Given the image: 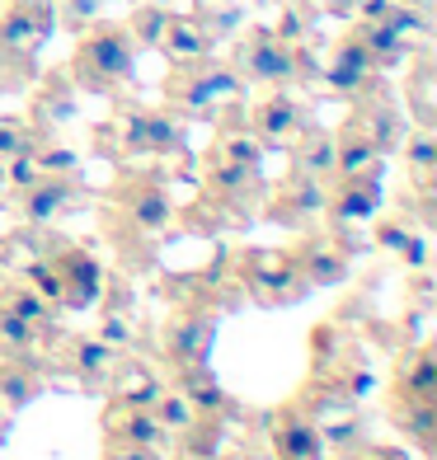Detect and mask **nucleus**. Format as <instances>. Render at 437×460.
I'll list each match as a JSON object with an SVG mask.
<instances>
[{
    "label": "nucleus",
    "mask_w": 437,
    "mask_h": 460,
    "mask_svg": "<svg viewBox=\"0 0 437 460\" xmlns=\"http://www.w3.org/2000/svg\"><path fill=\"white\" fill-rule=\"evenodd\" d=\"M151 413L160 418V428L170 432V442H174V437H179L183 428H193V418H198V409H193L189 400H183V394H179L170 381H165V390L151 400Z\"/></svg>",
    "instance_id": "obj_38"
},
{
    "label": "nucleus",
    "mask_w": 437,
    "mask_h": 460,
    "mask_svg": "<svg viewBox=\"0 0 437 460\" xmlns=\"http://www.w3.org/2000/svg\"><path fill=\"white\" fill-rule=\"evenodd\" d=\"M10 428H14V413H5V409H0V442L10 437Z\"/></svg>",
    "instance_id": "obj_48"
},
{
    "label": "nucleus",
    "mask_w": 437,
    "mask_h": 460,
    "mask_svg": "<svg viewBox=\"0 0 437 460\" xmlns=\"http://www.w3.org/2000/svg\"><path fill=\"white\" fill-rule=\"evenodd\" d=\"M48 358L43 352H0V409L19 413L48 394Z\"/></svg>",
    "instance_id": "obj_20"
},
{
    "label": "nucleus",
    "mask_w": 437,
    "mask_h": 460,
    "mask_svg": "<svg viewBox=\"0 0 437 460\" xmlns=\"http://www.w3.org/2000/svg\"><path fill=\"white\" fill-rule=\"evenodd\" d=\"M99 339L118 348V352H128L137 348V291L128 282V273H103V287H99Z\"/></svg>",
    "instance_id": "obj_17"
},
{
    "label": "nucleus",
    "mask_w": 437,
    "mask_h": 460,
    "mask_svg": "<svg viewBox=\"0 0 437 460\" xmlns=\"http://www.w3.org/2000/svg\"><path fill=\"white\" fill-rule=\"evenodd\" d=\"M390 423L400 428L409 442L433 451V442H437V394L433 400H424V394H390Z\"/></svg>",
    "instance_id": "obj_29"
},
{
    "label": "nucleus",
    "mask_w": 437,
    "mask_h": 460,
    "mask_svg": "<svg viewBox=\"0 0 437 460\" xmlns=\"http://www.w3.org/2000/svg\"><path fill=\"white\" fill-rule=\"evenodd\" d=\"M320 14H339V19H352V10L362 5V0H310Z\"/></svg>",
    "instance_id": "obj_46"
},
{
    "label": "nucleus",
    "mask_w": 437,
    "mask_h": 460,
    "mask_svg": "<svg viewBox=\"0 0 437 460\" xmlns=\"http://www.w3.org/2000/svg\"><path fill=\"white\" fill-rule=\"evenodd\" d=\"M263 437H268L273 460H325V442H320L316 418H310L297 400L278 404L263 418Z\"/></svg>",
    "instance_id": "obj_15"
},
{
    "label": "nucleus",
    "mask_w": 437,
    "mask_h": 460,
    "mask_svg": "<svg viewBox=\"0 0 437 460\" xmlns=\"http://www.w3.org/2000/svg\"><path fill=\"white\" fill-rule=\"evenodd\" d=\"M348 29L358 33V43L367 48V57H371V61H377V71H381V75H386V71H400L405 61L414 57V48H409L405 38L386 24V19H352Z\"/></svg>",
    "instance_id": "obj_27"
},
{
    "label": "nucleus",
    "mask_w": 437,
    "mask_h": 460,
    "mask_svg": "<svg viewBox=\"0 0 437 460\" xmlns=\"http://www.w3.org/2000/svg\"><path fill=\"white\" fill-rule=\"evenodd\" d=\"M52 19L67 33L90 29L94 19H103V0H52Z\"/></svg>",
    "instance_id": "obj_41"
},
{
    "label": "nucleus",
    "mask_w": 437,
    "mask_h": 460,
    "mask_svg": "<svg viewBox=\"0 0 437 460\" xmlns=\"http://www.w3.org/2000/svg\"><path fill=\"white\" fill-rule=\"evenodd\" d=\"M109 400H132V404H151L156 394L165 390V376L151 367V362H141L137 352H118V362H113V376H109Z\"/></svg>",
    "instance_id": "obj_24"
},
{
    "label": "nucleus",
    "mask_w": 437,
    "mask_h": 460,
    "mask_svg": "<svg viewBox=\"0 0 437 460\" xmlns=\"http://www.w3.org/2000/svg\"><path fill=\"white\" fill-rule=\"evenodd\" d=\"M99 460H165V451H156V447H137V442H118V437H109Z\"/></svg>",
    "instance_id": "obj_43"
},
{
    "label": "nucleus",
    "mask_w": 437,
    "mask_h": 460,
    "mask_svg": "<svg viewBox=\"0 0 437 460\" xmlns=\"http://www.w3.org/2000/svg\"><path fill=\"white\" fill-rule=\"evenodd\" d=\"M245 122H249V132L259 137L263 151H287V146L301 137L306 122H316V118H310V109L291 90H268L263 99L245 103Z\"/></svg>",
    "instance_id": "obj_14"
},
{
    "label": "nucleus",
    "mask_w": 437,
    "mask_h": 460,
    "mask_svg": "<svg viewBox=\"0 0 437 460\" xmlns=\"http://www.w3.org/2000/svg\"><path fill=\"white\" fill-rule=\"evenodd\" d=\"M76 118V85L67 71H48L33 90V103H29V122L43 137H52V122H71Z\"/></svg>",
    "instance_id": "obj_23"
},
{
    "label": "nucleus",
    "mask_w": 437,
    "mask_h": 460,
    "mask_svg": "<svg viewBox=\"0 0 437 460\" xmlns=\"http://www.w3.org/2000/svg\"><path fill=\"white\" fill-rule=\"evenodd\" d=\"M38 141H48V137L38 132L29 118H0V160L24 155V151H33Z\"/></svg>",
    "instance_id": "obj_40"
},
{
    "label": "nucleus",
    "mask_w": 437,
    "mask_h": 460,
    "mask_svg": "<svg viewBox=\"0 0 437 460\" xmlns=\"http://www.w3.org/2000/svg\"><path fill=\"white\" fill-rule=\"evenodd\" d=\"M94 146L113 164H156L165 174H189L193 155H189V122L174 109H151L122 94L118 109L109 113L103 128H94Z\"/></svg>",
    "instance_id": "obj_2"
},
{
    "label": "nucleus",
    "mask_w": 437,
    "mask_h": 460,
    "mask_svg": "<svg viewBox=\"0 0 437 460\" xmlns=\"http://www.w3.org/2000/svg\"><path fill=\"white\" fill-rule=\"evenodd\" d=\"M381 212V174H343L325 188V226H362Z\"/></svg>",
    "instance_id": "obj_18"
},
{
    "label": "nucleus",
    "mask_w": 437,
    "mask_h": 460,
    "mask_svg": "<svg viewBox=\"0 0 437 460\" xmlns=\"http://www.w3.org/2000/svg\"><path fill=\"white\" fill-rule=\"evenodd\" d=\"M52 0H5L0 10V90H24L33 61L52 38Z\"/></svg>",
    "instance_id": "obj_7"
},
{
    "label": "nucleus",
    "mask_w": 437,
    "mask_h": 460,
    "mask_svg": "<svg viewBox=\"0 0 437 460\" xmlns=\"http://www.w3.org/2000/svg\"><path fill=\"white\" fill-rule=\"evenodd\" d=\"M48 263H52V273H57V305L61 310H90L99 301L103 263L90 254L85 244H76L67 235H52Z\"/></svg>",
    "instance_id": "obj_12"
},
{
    "label": "nucleus",
    "mask_w": 437,
    "mask_h": 460,
    "mask_svg": "<svg viewBox=\"0 0 437 460\" xmlns=\"http://www.w3.org/2000/svg\"><path fill=\"white\" fill-rule=\"evenodd\" d=\"M291 259H297V273L306 282V291H320V287H339L348 282V249L329 235V230H306V235L297 240V249H291Z\"/></svg>",
    "instance_id": "obj_19"
},
{
    "label": "nucleus",
    "mask_w": 437,
    "mask_h": 460,
    "mask_svg": "<svg viewBox=\"0 0 437 460\" xmlns=\"http://www.w3.org/2000/svg\"><path fill=\"white\" fill-rule=\"evenodd\" d=\"M156 48L165 52V61H193V57L217 52L212 43H207V33L198 29V19L193 14H174V10H170V19H165Z\"/></svg>",
    "instance_id": "obj_33"
},
{
    "label": "nucleus",
    "mask_w": 437,
    "mask_h": 460,
    "mask_svg": "<svg viewBox=\"0 0 437 460\" xmlns=\"http://www.w3.org/2000/svg\"><path fill=\"white\" fill-rule=\"evenodd\" d=\"M179 460H217V456H179Z\"/></svg>",
    "instance_id": "obj_49"
},
{
    "label": "nucleus",
    "mask_w": 437,
    "mask_h": 460,
    "mask_svg": "<svg viewBox=\"0 0 437 460\" xmlns=\"http://www.w3.org/2000/svg\"><path fill=\"white\" fill-rule=\"evenodd\" d=\"M33 160H38V170H43V174H80V160H76V151H67V146H57L52 137L33 146Z\"/></svg>",
    "instance_id": "obj_42"
},
{
    "label": "nucleus",
    "mask_w": 437,
    "mask_h": 460,
    "mask_svg": "<svg viewBox=\"0 0 437 460\" xmlns=\"http://www.w3.org/2000/svg\"><path fill=\"white\" fill-rule=\"evenodd\" d=\"M0 352H43V333L10 305H0Z\"/></svg>",
    "instance_id": "obj_39"
},
{
    "label": "nucleus",
    "mask_w": 437,
    "mask_h": 460,
    "mask_svg": "<svg viewBox=\"0 0 437 460\" xmlns=\"http://www.w3.org/2000/svg\"><path fill=\"white\" fill-rule=\"evenodd\" d=\"M99 202V235L118 254L122 273H146L156 263L160 240L174 230L170 174L156 164H118L113 183L94 198Z\"/></svg>",
    "instance_id": "obj_1"
},
{
    "label": "nucleus",
    "mask_w": 437,
    "mask_h": 460,
    "mask_svg": "<svg viewBox=\"0 0 437 460\" xmlns=\"http://www.w3.org/2000/svg\"><path fill=\"white\" fill-rule=\"evenodd\" d=\"M287 170L329 183L334 179V132H325L320 122H306L301 137L287 146Z\"/></svg>",
    "instance_id": "obj_25"
},
{
    "label": "nucleus",
    "mask_w": 437,
    "mask_h": 460,
    "mask_svg": "<svg viewBox=\"0 0 437 460\" xmlns=\"http://www.w3.org/2000/svg\"><path fill=\"white\" fill-rule=\"evenodd\" d=\"M240 268V287L245 296H254L259 305H287L306 296V282L297 273L291 249H245L231 259Z\"/></svg>",
    "instance_id": "obj_9"
},
{
    "label": "nucleus",
    "mask_w": 437,
    "mask_h": 460,
    "mask_svg": "<svg viewBox=\"0 0 437 460\" xmlns=\"http://www.w3.org/2000/svg\"><path fill=\"white\" fill-rule=\"evenodd\" d=\"M132 19H128V33H132V43L137 52L146 48H156L160 43V29H165V19H170V5H160V0H132Z\"/></svg>",
    "instance_id": "obj_37"
},
{
    "label": "nucleus",
    "mask_w": 437,
    "mask_h": 460,
    "mask_svg": "<svg viewBox=\"0 0 437 460\" xmlns=\"http://www.w3.org/2000/svg\"><path fill=\"white\" fill-rule=\"evenodd\" d=\"M137 43L122 19H94L90 29L76 33V52H71V85L80 94H99V99H122L137 75Z\"/></svg>",
    "instance_id": "obj_3"
},
{
    "label": "nucleus",
    "mask_w": 437,
    "mask_h": 460,
    "mask_svg": "<svg viewBox=\"0 0 437 460\" xmlns=\"http://www.w3.org/2000/svg\"><path fill=\"white\" fill-rule=\"evenodd\" d=\"M316 19H320V10L310 5V0H282V14H278L273 33L291 48H306L310 38H316Z\"/></svg>",
    "instance_id": "obj_36"
},
{
    "label": "nucleus",
    "mask_w": 437,
    "mask_h": 460,
    "mask_svg": "<svg viewBox=\"0 0 437 460\" xmlns=\"http://www.w3.org/2000/svg\"><path fill=\"white\" fill-rule=\"evenodd\" d=\"M263 170H249V164L221 160L207 151L202 155V174H198V202L183 217H207L198 221V230H221L231 221H254L263 207Z\"/></svg>",
    "instance_id": "obj_5"
},
{
    "label": "nucleus",
    "mask_w": 437,
    "mask_h": 460,
    "mask_svg": "<svg viewBox=\"0 0 437 460\" xmlns=\"http://www.w3.org/2000/svg\"><path fill=\"white\" fill-rule=\"evenodd\" d=\"M386 155L362 137V128L352 118H343V128L334 132V179L343 174H381Z\"/></svg>",
    "instance_id": "obj_28"
},
{
    "label": "nucleus",
    "mask_w": 437,
    "mask_h": 460,
    "mask_svg": "<svg viewBox=\"0 0 437 460\" xmlns=\"http://www.w3.org/2000/svg\"><path fill=\"white\" fill-rule=\"evenodd\" d=\"M377 75H381L377 61L367 57V48L358 43V33H352V29H343V33L334 38V48H329L325 66L316 71L320 85H325L329 94H339V99H352L358 90H367Z\"/></svg>",
    "instance_id": "obj_16"
},
{
    "label": "nucleus",
    "mask_w": 437,
    "mask_h": 460,
    "mask_svg": "<svg viewBox=\"0 0 437 460\" xmlns=\"http://www.w3.org/2000/svg\"><path fill=\"white\" fill-rule=\"evenodd\" d=\"M325 188H329L325 179H310V174L287 170L278 183H268L259 217L273 221V226L297 230V235H306V230H320V226H325Z\"/></svg>",
    "instance_id": "obj_10"
},
{
    "label": "nucleus",
    "mask_w": 437,
    "mask_h": 460,
    "mask_svg": "<svg viewBox=\"0 0 437 460\" xmlns=\"http://www.w3.org/2000/svg\"><path fill=\"white\" fill-rule=\"evenodd\" d=\"M409 75H405V85H400V103H405V113L414 118V128H433V113H437V99H433V61L428 52H414L409 61Z\"/></svg>",
    "instance_id": "obj_31"
},
{
    "label": "nucleus",
    "mask_w": 437,
    "mask_h": 460,
    "mask_svg": "<svg viewBox=\"0 0 437 460\" xmlns=\"http://www.w3.org/2000/svg\"><path fill=\"white\" fill-rule=\"evenodd\" d=\"M390 394H424V400H433L437 394V348L424 343L400 358V367H395V390Z\"/></svg>",
    "instance_id": "obj_34"
},
{
    "label": "nucleus",
    "mask_w": 437,
    "mask_h": 460,
    "mask_svg": "<svg viewBox=\"0 0 437 460\" xmlns=\"http://www.w3.org/2000/svg\"><path fill=\"white\" fill-rule=\"evenodd\" d=\"M395 5H409V10H437V0H395Z\"/></svg>",
    "instance_id": "obj_47"
},
{
    "label": "nucleus",
    "mask_w": 437,
    "mask_h": 460,
    "mask_svg": "<svg viewBox=\"0 0 437 460\" xmlns=\"http://www.w3.org/2000/svg\"><path fill=\"white\" fill-rule=\"evenodd\" d=\"M348 118L362 128V137L377 146L381 155H390V151H400V141H405V132L414 128L409 122V113H405V103H400V94L390 90V80L386 75H377L367 90H358L348 99Z\"/></svg>",
    "instance_id": "obj_11"
},
{
    "label": "nucleus",
    "mask_w": 437,
    "mask_h": 460,
    "mask_svg": "<svg viewBox=\"0 0 437 460\" xmlns=\"http://www.w3.org/2000/svg\"><path fill=\"white\" fill-rule=\"evenodd\" d=\"M231 460H273V451H268V437H263V428L254 432V437H245V442L236 447V456Z\"/></svg>",
    "instance_id": "obj_45"
},
{
    "label": "nucleus",
    "mask_w": 437,
    "mask_h": 460,
    "mask_svg": "<svg viewBox=\"0 0 437 460\" xmlns=\"http://www.w3.org/2000/svg\"><path fill=\"white\" fill-rule=\"evenodd\" d=\"M400 155L414 193H437V128H409L400 141Z\"/></svg>",
    "instance_id": "obj_30"
},
{
    "label": "nucleus",
    "mask_w": 437,
    "mask_h": 460,
    "mask_svg": "<svg viewBox=\"0 0 437 460\" xmlns=\"http://www.w3.org/2000/svg\"><path fill=\"white\" fill-rule=\"evenodd\" d=\"M226 66L236 71V80L249 90H291L297 80H316V61L310 48H291L273 33V24H240V33L231 38V52H226Z\"/></svg>",
    "instance_id": "obj_4"
},
{
    "label": "nucleus",
    "mask_w": 437,
    "mask_h": 460,
    "mask_svg": "<svg viewBox=\"0 0 437 460\" xmlns=\"http://www.w3.org/2000/svg\"><path fill=\"white\" fill-rule=\"evenodd\" d=\"M193 19H198V29L207 33V43H226V38H236L240 33V24H245V10L236 5V0H193V10H189Z\"/></svg>",
    "instance_id": "obj_35"
},
{
    "label": "nucleus",
    "mask_w": 437,
    "mask_h": 460,
    "mask_svg": "<svg viewBox=\"0 0 437 460\" xmlns=\"http://www.w3.org/2000/svg\"><path fill=\"white\" fill-rule=\"evenodd\" d=\"M348 460H409L400 447H381V442H358L348 451Z\"/></svg>",
    "instance_id": "obj_44"
},
{
    "label": "nucleus",
    "mask_w": 437,
    "mask_h": 460,
    "mask_svg": "<svg viewBox=\"0 0 437 460\" xmlns=\"http://www.w3.org/2000/svg\"><path fill=\"white\" fill-rule=\"evenodd\" d=\"M371 221H377V217H371ZM371 240H377L386 254L400 259L405 268H414V273L428 268V240H424V230L414 226L409 217H381L377 230H371Z\"/></svg>",
    "instance_id": "obj_26"
},
{
    "label": "nucleus",
    "mask_w": 437,
    "mask_h": 460,
    "mask_svg": "<svg viewBox=\"0 0 437 460\" xmlns=\"http://www.w3.org/2000/svg\"><path fill=\"white\" fill-rule=\"evenodd\" d=\"M160 90H165V109H174L183 122H217L221 109L245 99V85L217 52L193 61H170V75H165Z\"/></svg>",
    "instance_id": "obj_6"
},
{
    "label": "nucleus",
    "mask_w": 437,
    "mask_h": 460,
    "mask_svg": "<svg viewBox=\"0 0 437 460\" xmlns=\"http://www.w3.org/2000/svg\"><path fill=\"white\" fill-rule=\"evenodd\" d=\"M48 358V371H61V376H76L85 390H103L113 376V362H118V348H109L99 333H67L61 329L57 339L43 348Z\"/></svg>",
    "instance_id": "obj_13"
},
{
    "label": "nucleus",
    "mask_w": 437,
    "mask_h": 460,
    "mask_svg": "<svg viewBox=\"0 0 437 460\" xmlns=\"http://www.w3.org/2000/svg\"><path fill=\"white\" fill-rule=\"evenodd\" d=\"M170 385H174L198 413H226V404H231V400H226V390H221V381L212 376V367H207V362H193V367L174 371Z\"/></svg>",
    "instance_id": "obj_32"
},
{
    "label": "nucleus",
    "mask_w": 437,
    "mask_h": 460,
    "mask_svg": "<svg viewBox=\"0 0 437 460\" xmlns=\"http://www.w3.org/2000/svg\"><path fill=\"white\" fill-rule=\"evenodd\" d=\"M103 437L170 451V432L160 428V418L151 413V404H132V400H109V409H103Z\"/></svg>",
    "instance_id": "obj_21"
},
{
    "label": "nucleus",
    "mask_w": 437,
    "mask_h": 460,
    "mask_svg": "<svg viewBox=\"0 0 437 460\" xmlns=\"http://www.w3.org/2000/svg\"><path fill=\"white\" fill-rule=\"evenodd\" d=\"M90 202L94 193L80 183V174H38L24 188H10L5 212L14 217V226H57L61 217H71Z\"/></svg>",
    "instance_id": "obj_8"
},
{
    "label": "nucleus",
    "mask_w": 437,
    "mask_h": 460,
    "mask_svg": "<svg viewBox=\"0 0 437 460\" xmlns=\"http://www.w3.org/2000/svg\"><path fill=\"white\" fill-rule=\"evenodd\" d=\"M0 305H10L14 315H24L38 333H43V348L61 333V310H57L48 296H38V291H33L24 278H14V273L0 278Z\"/></svg>",
    "instance_id": "obj_22"
}]
</instances>
